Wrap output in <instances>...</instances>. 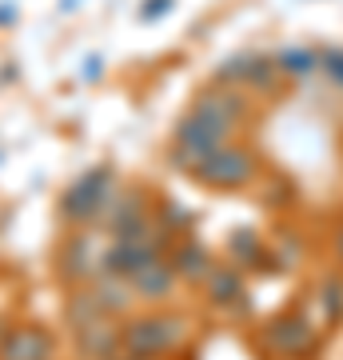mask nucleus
Instances as JSON below:
<instances>
[{"mask_svg": "<svg viewBox=\"0 0 343 360\" xmlns=\"http://www.w3.org/2000/svg\"><path fill=\"white\" fill-rule=\"evenodd\" d=\"M100 264H104V248L92 236L68 240L60 252V272H64V281H72V284H92L100 276Z\"/></svg>", "mask_w": 343, "mask_h": 360, "instance_id": "nucleus-6", "label": "nucleus"}, {"mask_svg": "<svg viewBox=\"0 0 343 360\" xmlns=\"http://www.w3.org/2000/svg\"><path fill=\"white\" fill-rule=\"evenodd\" d=\"M323 304H328L331 321H339V316H343V281H339V276H331V281L323 284Z\"/></svg>", "mask_w": 343, "mask_h": 360, "instance_id": "nucleus-15", "label": "nucleus"}, {"mask_svg": "<svg viewBox=\"0 0 343 360\" xmlns=\"http://www.w3.org/2000/svg\"><path fill=\"white\" fill-rule=\"evenodd\" d=\"M267 345L276 348V352H283V356H304L316 345V333H311V324L304 316H280L267 328Z\"/></svg>", "mask_w": 343, "mask_h": 360, "instance_id": "nucleus-7", "label": "nucleus"}, {"mask_svg": "<svg viewBox=\"0 0 343 360\" xmlns=\"http://www.w3.org/2000/svg\"><path fill=\"white\" fill-rule=\"evenodd\" d=\"M188 208H180V205H164V224H168V229H176V224H180V229H188ZM164 229V232H168Z\"/></svg>", "mask_w": 343, "mask_h": 360, "instance_id": "nucleus-16", "label": "nucleus"}, {"mask_svg": "<svg viewBox=\"0 0 343 360\" xmlns=\"http://www.w3.org/2000/svg\"><path fill=\"white\" fill-rule=\"evenodd\" d=\"M128 284H132V292L144 296V300H164V296L176 288V269L164 264V257H156V260H148V264H140V269L132 272Z\"/></svg>", "mask_w": 343, "mask_h": 360, "instance_id": "nucleus-9", "label": "nucleus"}, {"mask_svg": "<svg viewBox=\"0 0 343 360\" xmlns=\"http://www.w3.org/2000/svg\"><path fill=\"white\" fill-rule=\"evenodd\" d=\"M339 257H343V232H339Z\"/></svg>", "mask_w": 343, "mask_h": 360, "instance_id": "nucleus-19", "label": "nucleus"}, {"mask_svg": "<svg viewBox=\"0 0 343 360\" xmlns=\"http://www.w3.org/2000/svg\"><path fill=\"white\" fill-rule=\"evenodd\" d=\"M0 336H4V328H0Z\"/></svg>", "mask_w": 343, "mask_h": 360, "instance_id": "nucleus-20", "label": "nucleus"}, {"mask_svg": "<svg viewBox=\"0 0 343 360\" xmlns=\"http://www.w3.org/2000/svg\"><path fill=\"white\" fill-rule=\"evenodd\" d=\"M176 272H180V276H188V281H200V276L212 272V257H208L200 245H180Z\"/></svg>", "mask_w": 343, "mask_h": 360, "instance_id": "nucleus-12", "label": "nucleus"}, {"mask_svg": "<svg viewBox=\"0 0 343 360\" xmlns=\"http://www.w3.org/2000/svg\"><path fill=\"white\" fill-rule=\"evenodd\" d=\"M271 72H276V60H267L264 52H240V56H231L228 65L220 68V77L224 80L252 84V89H271V84H267Z\"/></svg>", "mask_w": 343, "mask_h": 360, "instance_id": "nucleus-10", "label": "nucleus"}, {"mask_svg": "<svg viewBox=\"0 0 343 360\" xmlns=\"http://www.w3.org/2000/svg\"><path fill=\"white\" fill-rule=\"evenodd\" d=\"M243 116V96L228 84H212L208 92H200V101L191 104L184 120L176 124V153H172V165L184 168L196 176V168L208 160V156L224 148L231 141V132Z\"/></svg>", "mask_w": 343, "mask_h": 360, "instance_id": "nucleus-1", "label": "nucleus"}, {"mask_svg": "<svg viewBox=\"0 0 343 360\" xmlns=\"http://www.w3.org/2000/svg\"><path fill=\"white\" fill-rule=\"evenodd\" d=\"M316 52L311 49H280L276 52V68H283V72H292V77H307L311 68H316Z\"/></svg>", "mask_w": 343, "mask_h": 360, "instance_id": "nucleus-13", "label": "nucleus"}, {"mask_svg": "<svg viewBox=\"0 0 343 360\" xmlns=\"http://www.w3.org/2000/svg\"><path fill=\"white\" fill-rule=\"evenodd\" d=\"M184 336H188V321L152 312V316H140L120 328V352L124 356H164L184 345Z\"/></svg>", "mask_w": 343, "mask_h": 360, "instance_id": "nucleus-2", "label": "nucleus"}, {"mask_svg": "<svg viewBox=\"0 0 343 360\" xmlns=\"http://www.w3.org/2000/svg\"><path fill=\"white\" fill-rule=\"evenodd\" d=\"M56 340L44 324H13L0 336V360H52Z\"/></svg>", "mask_w": 343, "mask_h": 360, "instance_id": "nucleus-5", "label": "nucleus"}, {"mask_svg": "<svg viewBox=\"0 0 343 360\" xmlns=\"http://www.w3.org/2000/svg\"><path fill=\"white\" fill-rule=\"evenodd\" d=\"M252 176H255V156L248 148H236V144L216 148V153L196 168V180L212 184V188H240Z\"/></svg>", "mask_w": 343, "mask_h": 360, "instance_id": "nucleus-4", "label": "nucleus"}, {"mask_svg": "<svg viewBox=\"0 0 343 360\" xmlns=\"http://www.w3.org/2000/svg\"><path fill=\"white\" fill-rule=\"evenodd\" d=\"M124 360H160V356H124Z\"/></svg>", "mask_w": 343, "mask_h": 360, "instance_id": "nucleus-18", "label": "nucleus"}, {"mask_svg": "<svg viewBox=\"0 0 343 360\" xmlns=\"http://www.w3.org/2000/svg\"><path fill=\"white\" fill-rule=\"evenodd\" d=\"M100 220L116 232H128L132 224H140V220H148V208H144V196L140 193H128V188H112V196H108V205H104Z\"/></svg>", "mask_w": 343, "mask_h": 360, "instance_id": "nucleus-8", "label": "nucleus"}, {"mask_svg": "<svg viewBox=\"0 0 343 360\" xmlns=\"http://www.w3.org/2000/svg\"><path fill=\"white\" fill-rule=\"evenodd\" d=\"M208 296L216 304H236L243 296V276L231 269H220V272H208Z\"/></svg>", "mask_w": 343, "mask_h": 360, "instance_id": "nucleus-11", "label": "nucleus"}, {"mask_svg": "<svg viewBox=\"0 0 343 360\" xmlns=\"http://www.w3.org/2000/svg\"><path fill=\"white\" fill-rule=\"evenodd\" d=\"M231 257L243 260V264H260L264 248H260V240H255L252 232H236V236H231Z\"/></svg>", "mask_w": 343, "mask_h": 360, "instance_id": "nucleus-14", "label": "nucleus"}, {"mask_svg": "<svg viewBox=\"0 0 343 360\" xmlns=\"http://www.w3.org/2000/svg\"><path fill=\"white\" fill-rule=\"evenodd\" d=\"M112 172L108 168H92L88 176H80L60 200V212L64 220H72V224H92V220H100L104 205H108V196H112Z\"/></svg>", "mask_w": 343, "mask_h": 360, "instance_id": "nucleus-3", "label": "nucleus"}, {"mask_svg": "<svg viewBox=\"0 0 343 360\" xmlns=\"http://www.w3.org/2000/svg\"><path fill=\"white\" fill-rule=\"evenodd\" d=\"M323 60H328V72H331V80H335V84H343V52H328Z\"/></svg>", "mask_w": 343, "mask_h": 360, "instance_id": "nucleus-17", "label": "nucleus"}]
</instances>
